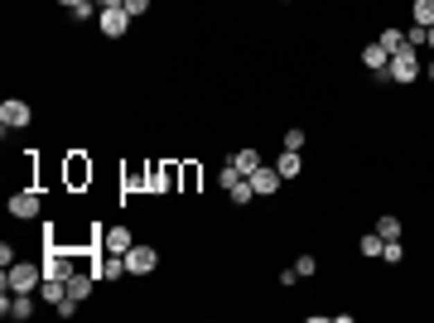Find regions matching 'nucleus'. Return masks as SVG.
Masks as SVG:
<instances>
[{"label":"nucleus","instance_id":"obj_1","mask_svg":"<svg viewBox=\"0 0 434 323\" xmlns=\"http://www.w3.org/2000/svg\"><path fill=\"white\" fill-rule=\"evenodd\" d=\"M381 78H386V82H415V78H420V49L401 44V49L391 53V63H386Z\"/></svg>","mask_w":434,"mask_h":323},{"label":"nucleus","instance_id":"obj_2","mask_svg":"<svg viewBox=\"0 0 434 323\" xmlns=\"http://www.w3.org/2000/svg\"><path fill=\"white\" fill-rule=\"evenodd\" d=\"M5 290H15V295H34L39 285H44V265H29V261H15V265H5V280H0Z\"/></svg>","mask_w":434,"mask_h":323},{"label":"nucleus","instance_id":"obj_3","mask_svg":"<svg viewBox=\"0 0 434 323\" xmlns=\"http://www.w3.org/2000/svg\"><path fill=\"white\" fill-rule=\"evenodd\" d=\"M97 24H102L107 39H125V29H130V10H125V5H102V10H97Z\"/></svg>","mask_w":434,"mask_h":323},{"label":"nucleus","instance_id":"obj_4","mask_svg":"<svg viewBox=\"0 0 434 323\" xmlns=\"http://www.w3.org/2000/svg\"><path fill=\"white\" fill-rule=\"evenodd\" d=\"M155 265H159V251H155V246H140V241H135V246L125 251V270H130V275H150Z\"/></svg>","mask_w":434,"mask_h":323},{"label":"nucleus","instance_id":"obj_5","mask_svg":"<svg viewBox=\"0 0 434 323\" xmlns=\"http://www.w3.org/2000/svg\"><path fill=\"white\" fill-rule=\"evenodd\" d=\"M0 314L15 323L34 319V295H15V290H5V299H0Z\"/></svg>","mask_w":434,"mask_h":323},{"label":"nucleus","instance_id":"obj_6","mask_svg":"<svg viewBox=\"0 0 434 323\" xmlns=\"http://www.w3.org/2000/svg\"><path fill=\"white\" fill-rule=\"evenodd\" d=\"M29 121H34V111H29V102H19V97H10V102L0 107V125H5V130H24Z\"/></svg>","mask_w":434,"mask_h":323},{"label":"nucleus","instance_id":"obj_7","mask_svg":"<svg viewBox=\"0 0 434 323\" xmlns=\"http://www.w3.org/2000/svg\"><path fill=\"white\" fill-rule=\"evenodd\" d=\"M39 213H44L39 193H10V217H19V222H34Z\"/></svg>","mask_w":434,"mask_h":323},{"label":"nucleus","instance_id":"obj_8","mask_svg":"<svg viewBox=\"0 0 434 323\" xmlns=\"http://www.w3.org/2000/svg\"><path fill=\"white\" fill-rule=\"evenodd\" d=\"M251 189H256V198H270V193H280V169H275V164H261V169L251 174Z\"/></svg>","mask_w":434,"mask_h":323},{"label":"nucleus","instance_id":"obj_9","mask_svg":"<svg viewBox=\"0 0 434 323\" xmlns=\"http://www.w3.org/2000/svg\"><path fill=\"white\" fill-rule=\"evenodd\" d=\"M102 246H107L111 256H125V251L135 246V232H125V227H111L107 236H102Z\"/></svg>","mask_w":434,"mask_h":323},{"label":"nucleus","instance_id":"obj_10","mask_svg":"<svg viewBox=\"0 0 434 323\" xmlns=\"http://www.w3.org/2000/svg\"><path fill=\"white\" fill-rule=\"evenodd\" d=\"M386 63H391V53H386L381 44H367V49H362V68H372L376 78L386 73Z\"/></svg>","mask_w":434,"mask_h":323},{"label":"nucleus","instance_id":"obj_11","mask_svg":"<svg viewBox=\"0 0 434 323\" xmlns=\"http://www.w3.org/2000/svg\"><path fill=\"white\" fill-rule=\"evenodd\" d=\"M227 164H232V169H236V174H246V179H251V174H256V169H261V164H266V159H261V155H256V150H236V155H232V159H227Z\"/></svg>","mask_w":434,"mask_h":323},{"label":"nucleus","instance_id":"obj_12","mask_svg":"<svg viewBox=\"0 0 434 323\" xmlns=\"http://www.w3.org/2000/svg\"><path fill=\"white\" fill-rule=\"evenodd\" d=\"M39 299L58 309V304L68 299V280H49V275H44V285H39Z\"/></svg>","mask_w":434,"mask_h":323},{"label":"nucleus","instance_id":"obj_13","mask_svg":"<svg viewBox=\"0 0 434 323\" xmlns=\"http://www.w3.org/2000/svg\"><path fill=\"white\" fill-rule=\"evenodd\" d=\"M44 275H49V280H68V275H73V261H68L63 251H49V265H44Z\"/></svg>","mask_w":434,"mask_h":323},{"label":"nucleus","instance_id":"obj_14","mask_svg":"<svg viewBox=\"0 0 434 323\" xmlns=\"http://www.w3.org/2000/svg\"><path fill=\"white\" fill-rule=\"evenodd\" d=\"M92 280H97V275H87V270H73V275H68V295L83 304V299L92 295Z\"/></svg>","mask_w":434,"mask_h":323},{"label":"nucleus","instance_id":"obj_15","mask_svg":"<svg viewBox=\"0 0 434 323\" xmlns=\"http://www.w3.org/2000/svg\"><path fill=\"white\" fill-rule=\"evenodd\" d=\"M121 275H130V270H125V256H111L107 251V261L97 265V280H121Z\"/></svg>","mask_w":434,"mask_h":323},{"label":"nucleus","instance_id":"obj_16","mask_svg":"<svg viewBox=\"0 0 434 323\" xmlns=\"http://www.w3.org/2000/svg\"><path fill=\"white\" fill-rule=\"evenodd\" d=\"M275 169H280V179H300V169H304V159H300V150H285V155L275 159Z\"/></svg>","mask_w":434,"mask_h":323},{"label":"nucleus","instance_id":"obj_17","mask_svg":"<svg viewBox=\"0 0 434 323\" xmlns=\"http://www.w3.org/2000/svg\"><path fill=\"white\" fill-rule=\"evenodd\" d=\"M410 19L430 29V24H434V0H415V5H410Z\"/></svg>","mask_w":434,"mask_h":323},{"label":"nucleus","instance_id":"obj_18","mask_svg":"<svg viewBox=\"0 0 434 323\" xmlns=\"http://www.w3.org/2000/svg\"><path fill=\"white\" fill-rule=\"evenodd\" d=\"M401 34H406L410 49H430V29H425V24H410V29H401Z\"/></svg>","mask_w":434,"mask_h":323},{"label":"nucleus","instance_id":"obj_19","mask_svg":"<svg viewBox=\"0 0 434 323\" xmlns=\"http://www.w3.org/2000/svg\"><path fill=\"white\" fill-rule=\"evenodd\" d=\"M92 15H97V0H83V5H73V10H68V19H73V24H87Z\"/></svg>","mask_w":434,"mask_h":323},{"label":"nucleus","instance_id":"obj_20","mask_svg":"<svg viewBox=\"0 0 434 323\" xmlns=\"http://www.w3.org/2000/svg\"><path fill=\"white\" fill-rule=\"evenodd\" d=\"M227 198H232V203H236V208H246V203H251V198H256V189H251V179H241V184H236V189H232V193H227Z\"/></svg>","mask_w":434,"mask_h":323},{"label":"nucleus","instance_id":"obj_21","mask_svg":"<svg viewBox=\"0 0 434 323\" xmlns=\"http://www.w3.org/2000/svg\"><path fill=\"white\" fill-rule=\"evenodd\" d=\"M376 232H381V236H386V241H401V217H381V222H376Z\"/></svg>","mask_w":434,"mask_h":323},{"label":"nucleus","instance_id":"obj_22","mask_svg":"<svg viewBox=\"0 0 434 323\" xmlns=\"http://www.w3.org/2000/svg\"><path fill=\"white\" fill-rule=\"evenodd\" d=\"M376 44H381L386 53H396V49L406 44V34H401V29H381V39H376Z\"/></svg>","mask_w":434,"mask_h":323},{"label":"nucleus","instance_id":"obj_23","mask_svg":"<svg viewBox=\"0 0 434 323\" xmlns=\"http://www.w3.org/2000/svg\"><path fill=\"white\" fill-rule=\"evenodd\" d=\"M381 246H386L381 232H367V236H362V256H381Z\"/></svg>","mask_w":434,"mask_h":323},{"label":"nucleus","instance_id":"obj_24","mask_svg":"<svg viewBox=\"0 0 434 323\" xmlns=\"http://www.w3.org/2000/svg\"><path fill=\"white\" fill-rule=\"evenodd\" d=\"M241 179H246V174H236V169H232V164H222V174H217V184H222V189H227V193H232V189H236V184H241Z\"/></svg>","mask_w":434,"mask_h":323},{"label":"nucleus","instance_id":"obj_25","mask_svg":"<svg viewBox=\"0 0 434 323\" xmlns=\"http://www.w3.org/2000/svg\"><path fill=\"white\" fill-rule=\"evenodd\" d=\"M381 261H386V265H401V261H406L401 241H386V246H381Z\"/></svg>","mask_w":434,"mask_h":323},{"label":"nucleus","instance_id":"obj_26","mask_svg":"<svg viewBox=\"0 0 434 323\" xmlns=\"http://www.w3.org/2000/svg\"><path fill=\"white\" fill-rule=\"evenodd\" d=\"M295 275H300V280L319 275V261H314V256H300V261H295Z\"/></svg>","mask_w":434,"mask_h":323},{"label":"nucleus","instance_id":"obj_27","mask_svg":"<svg viewBox=\"0 0 434 323\" xmlns=\"http://www.w3.org/2000/svg\"><path fill=\"white\" fill-rule=\"evenodd\" d=\"M285 150H304V130H300V125L285 130Z\"/></svg>","mask_w":434,"mask_h":323},{"label":"nucleus","instance_id":"obj_28","mask_svg":"<svg viewBox=\"0 0 434 323\" xmlns=\"http://www.w3.org/2000/svg\"><path fill=\"white\" fill-rule=\"evenodd\" d=\"M125 10H130V19H135V15H145V10H150V0H125Z\"/></svg>","mask_w":434,"mask_h":323},{"label":"nucleus","instance_id":"obj_29","mask_svg":"<svg viewBox=\"0 0 434 323\" xmlns=\"http://www.w3.org/2000/svg\"><path fill=\"white\" fill-rule=\"evenodd\" d=\"M58 5H68V10H73V5H83V0H58Z\"/></svg>","mask_w":434,"mask_h":323},{"label":"nucleus","instance_id":"obj_30","mask_svg":"<svg viewBox=\"0 0 434 323\" xmlns=\"http://www.w3.org/2000/svg\"><path fill=\"white\" fill-rule=\"evenodd\" d=\"M97 5H125V0H97Z\"/></svg>","mask_w":434,"mask_h":323},{"label":"nucleus","instance_id":"obj_31","mask_svg":"<svg viewBox=\"0 0 434 323\" xmlns=\"http://www.w3.org/2000/svg\"><path fill=\"white\" fill-rule=\"evenodd\" d=\"M425 78H430V82H434V63H430V68H425Z\"/></svg>","mask_w":434,"mask_h":323},{"label":"nucleus","instance_id":"obj_32","mask_svg":"<svg viewBox=\"0 0 434 323\" xmlns=\"http://www.w3.org/2000/svg\"><path fill=\"white\" fill-rule=\"evenodd\" d=\"M430 49H434V24H430Z\"/></svg>","mask_w":434,"mask_h":323},{"label":"nucleus","instance_id":"obj_33","mask_svg":"<svg viewBox=\"0 0 434 323\" xmlns=\"http://www.w3.org/2000/svg\"><path fill=\"white\" fill-rule=\"evenodd\" d=\"M280 5H285V0H280Z\"/></svg>","mask_w":434,"mask_h":323}]
</instances>
